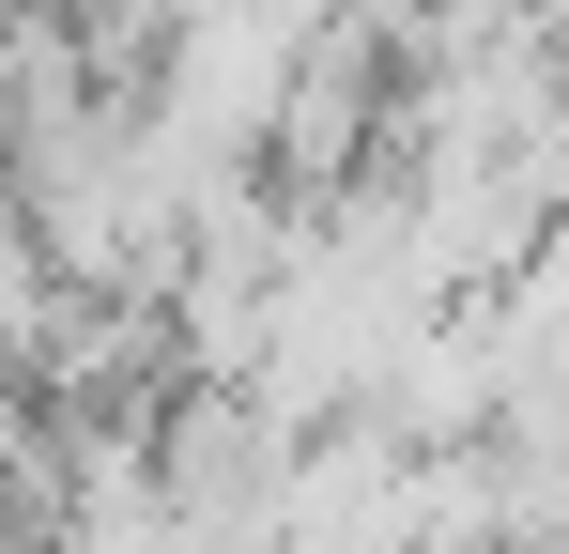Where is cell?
Instances as JSON below:
<instances>
[{
  "instance_id": "1",
  "label": "cell",
  "mask_w": 569,
  "mask_h": 554,
  "mask_svg": "<svg viewBox=\"0 0 569 554\" xmlns=\"http://www.w3.org/2000/svg\"><path fill=\"white\" fill-rule=\"evenodd\" d=\"M139 16H200V0H139Z\"/></svg>"
}]
</instances>
